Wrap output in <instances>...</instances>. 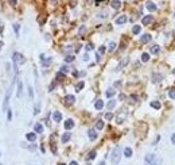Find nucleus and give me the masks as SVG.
Masks as SVG:
<instances>
[{
    "label": "nucleus",
    "instance_id": "nucleus-12",
    "mask_svg": "<svg viewBox=\"0 0 175 165\" xmlns=\"http://www.w3.org/2000/svg\"><path fill=\"white\" fill-rule=\"evenodd\" d=\"M16 96L18 97L23 96V83L22 81H18V92H16Z\"/></svg>",
    "mask_w": 175,
    "mask_h": 165
},
{
    "label": "nucleus",
    "instance_id": "nucleus-35",
    "mask_svg": "<svg viewBox=\"0 0 175 165\" xmlns=\"http://www.w3.org/2000/svg\"><path fill=\"white\" fill-rule=\"evenodd\" d=\"M19 30H20V26H19V23H15V24H14V31H15L16 35H19Z\"/></svg>",
    "mask_w": 175,
    "mask_h": 165
},
{
    "label": "nucleus",
    "instance_id": "nucleus-34",
    "mask_svg": "<svg viewBox=\"0 0 175 165\" xmlns=\"http://www.w3.org/2000/svg\"><path fill=\"white\" fill-rule=\"evenodd\" d=\"M116 42H113V41H112L111 43H109V47H108V50H109V51H114V49H116Z\"/></svg>",
    "mask_w": 175,
    "mask_h": 165
},
{
    "label": "nucleus",
    "instance_id": "nucleus-32",
    "mask_svg": "<svg viewBox=\"0 0 175 165\" xmlns=\"http://www.w3.org/2000/svg\"><path fill=\"white\" fill-rule=\"evenodd\" d=\"M114 106H116V100H113V99H112V100H109V103L107 104V107H108L109 110L114 108Z\"/></svg>",
    "mask_w": 175,
    "mask_h": 165
},
{
    "label": "nucleus",
    "instance_id": "nucleus-28",
    "mask_svg": "<svg viewBox=\"0 0 175 165\" xmlns=\"http://www.w3.org/2000/svg\"><path fill=\"white\" fill-rule=\"evenodd\" d=\"M142 61L143 62H148V61H150V54H148V53H143L142 54Z\"/></svg>",
    "mask_w": 175,
    "mask_h": 165
},
{
    "label": "nucleus",
    "instance_id": "nucleus-11",
    "mask_svg": "<svg viewBox=\"0 0 175 165\" xmlns=\"http://www.w3.org/2000/svg\"><path fill=\"white\" fill-rule=\"evenodd\" d=\"M64 126H65V129H66V130L73 129V127H74V120H73V119H67V120L65 122Z\"/></svg>",
    "mask_w": 175,
    "mask_h": 165
},
{
    "label": "nucleus",
    "instance_id": "nucleus-47",
    "mask_svg": "<svg viewBox=\"0 0 175 165\" xmlns=\"http://www.w3.org/2000/svg\"><path fill=\"white\" fill-rule=\"evenodd\" d=\"M96 60H97V62L101 61V56H100V53H96Z\"/></svg>",
    "mask_w": 175,
    "mask_h": 165
},
{
    "label": "nucleus",
    "instance_id": "nucleus-31",
    "mask_svg": "<svg viewBox=\"0 0 175 165\" xmlns=\"http://www.w3.org/2000/svg\"><path fill=\"white\" fill-rule=\"evenodd\" d=\"M151 107L155 108V110H159L160 107H162V104H160L159 102H151Z\"/></svg>",
    "mask_w": 175,
    "mask_h": 165
},
{
    "label": "nucleus",
    "instance_id": "nucleus-1",
    "mask_svg": "<svg viewBox=\"0 0 175 165\" xmlns=\"http://www.w3.org/2000/svg\"><path fill=\"white\" fill-rule=\"evenodd\" d=\"M120 158H121V149H120L119 146L114 147L113 150H112V154H111V163L112 164H119Z\"/></svg>",
    "mask_w": 175,
    "mask_h": 165
},
{
    "label": "nucleus",
    "instance_id": "nucleus-53",
    "mask_svg": "<svg viewBox=\"0 0 175 165\" xmlns=\"http://www.w3.org/2000/svg\"><path fill=\"white\" fill-rule=\"evenodd\" d=\"M59 165H66V164H64V163H62V164H59Z\"/></svg>",
    "mask_w": 175,
    "mask_h": 165
},
{
    "label": "nucleus",
    "instance_id": "nucleus-13",
    "mask_svg": "<svg viewBox=\"0 0 175 165\" xmlns=\"http://www.w3.org/2000/svg\"><path fill=\"white\" fill-rule=\"evenodd\" d=\"M151 41V35L150 34H143L142 37H140V42H143V43H148Z\"/></svg>",
    "mask_w": 175,
    "mask_h": 165
},
{
    "label": "nucleus",
    "instance_id": "nucleus-3",
    "mask_svg": "<svg viewBox=\"0 0 175 165\" xmlns=\"http://www.w3.org/2000/svg\"><path fill=\"white\" fill-rule=\"evenodd\" d=\"M12 88H14V84L8 88V91L5 92L4 102H3V111H7L8 110V104H10V99H11V95H12Z\"/></svg>",
    "mask_w": 175,
    "mask_h": 165
},
{
    "label": "nucleus",
    "instance_id": "nucleus-20",
    "mask_svg": "<svg viewBox=\"0 0 175 165\" xmlns=\"http://www.w3.org/2000/svg\"><path fill=\"white\" fill-rule=\"evenodd\" d=\"M96 156H97V152L96 150H92V152H89L88 153V156H86V160H94V158H96Z\"/></svg>",
    "mask_w": 175,
    "mask_h": 165
},
{
    "label": "nucleus",
    "instance_id": "nucleus-23",
    "mask_svg": "<svg viewBox=\"0 0 175 165\" xmlns=\"http://www.w3.org/2000/svg\"><path fill=\"white\" fill-rule=\"evenodd\" d=\"M132 153H133V152H132L131 147H125V149H124V156H125V157H128V158L132 157Z\"/></svg>",
    "mask_w": 175,
    "mask_h": 165
},
{
    "label": "nucleus",
    "instance_id": "nucleus-16",
    "mask_svg": "<svg viewBox=\"0 0 175 165\" xmlns=\"http://www.w3.org/2000/svg\"><path fill=\"white\" fill-rule=\"evenodd\" d=\"M94 108H96V110H102V108H104V102H102L101 99L96 100V103H94Z\"/></svg>",
    "mask_w": 175,
    "mask_h": 165
},
{
    "label": "nucleus",
    "instance_id": "nucleus-54",
    "mask_svg": "<svg viewBox=\"0 0 175 165\" xmlns=\"http://www.w3.org/2000/svg\"><path fill=\"white\" fill-rule=\"evenodd\" d=\"M0 157H1V152H0Z\"/></svg>",
    "mask_w": 175,
    "mask_h": 165
},
{
    "label": "nucleus",
    "instance_id": "nucleus-38",
    "mask_svg": "<svg viewBox=\"0 0 175 165\" xmlns=\"http://www.w3.org/2000/svg\"><path fill=\"white\" fill-rule=\"evenodd\" d=\"M65 61H66V62H73V61H74V57H73V56H66V57H65Z\"/></svg>",
    "mask_w": 175,
    "mask_h": 165
},
{
    "label": "nucleus",
    "instance_id": "nucleus-50",
    "mask_svg": "<svg viewBox=\"0 0 175 165\" xmlns=\"http://www.w3.org/2000/svg\"><path fill=\"white\" fill-rule=\"evenodd\" d=\"M88 60H89V57H88V54H85V56H84V61H88Z\"/></svg>",
    "mask_w": 175,
    "mask_h": 165
},
{
    "label": "nucleus",
    "instance_id": "nucleus-17",
    "mask_svg": "<svg viewBox=\"0 0 175 165\" xmlns=\"http://www.w3.org/2000/svg\"><path fill=\"white\" fill-rule=\"evenodd\" d=\"M65 102L67 103V104H73L74 102H76V97H74L73 95H66V97H65Z\"/></svg>",
    "mask_w": 175,
    "mask_h": 165
},
{
    "label": "nucleus",
    "instance_id": "nucleus-2",
    "mask_svg": "<svg viewBox=\"0 0 175 165\" xmlns=\"http://www.w3.org/2000/svg\"><path fill=\"white\" fill-rule=\"evenodd\" d=\"M144 163H145V165H159L160 164V160L155 154L150 153V154H147L144 157Z\"/></svg>",
    "mask_w": 175,
    "mask_h": 165
},
{
    "label": "nucleus",
    "instance_id": "nucleus-15",
    "mask_svg": "<svg viewBox=\"0 0 175 165\" xmlns=\"http://www.w3.org/2000/svg\"><path fill=\"white\" fill-rule=\"evenodd\" d=\"M162 79H163V76L160 73H154L152 74V81L154 83H160V81H162Z\"/></svg>",
    "mask_w": 175,
    "mask_h": 165
},
{
    "label": "nucleus",
    "instance_id": "nucleus-19",
    "mask_svg": "<svg viewBox=\"0 0 175 165\" xmlns=\"http://www.w3.org/2000/svg\"><path fill=\"white\" fill-rule=\"evenodd\" d=\"M70 137H71L70 133H65V134H62V137H61V142H62V143H66L69 140H70Z\"/></svg>",
    "mask_w": 175,
    "mask_h": 165
},
{
    "label": "nucleus",
    "instance_id": "nucleus-33",
    "mask_svg": "<svg viewBox=\"0 0 175 165\" xmlns=\"http://www.w3.org/2000/svg\"><path fill=\"white\" fill-rule=\"evenodd\" d=\"M28 97H30V100H34V89H32V87H28Z\"/></svg>",
    "mask_w": 175,
    "mask_h": 165
},
{
    "label": "nucleus",
    "instance_id": "nucleus-4",
    "mask_svg": "<svg viewBox=\"0 0 175 165\" xmlns=\"http://www.w3.org/2000/svg\"><path fill=\"white\" fill-rule=\"evenodd\" d=\"M12 61L14 64H16V65H23V64L26 62V58H24V56L20 53H18V51H15V53H12Z\"/></svg>",
    "mask_w": 175,
    "mask_h": 165
},
{
    "label": "nucleus",
    "instance_id": "nucleus-6",
    "mask_svg": "<svg viewBox=\"0 0 175 165\" xmlns=\"http://www.w3.org/2000/svg\"><path fill=\"white\" fill-rule=\"evenodd\" d=\"M41 61H42V65H43V66H47V65H50V64H51V61H53V60H51V57L45 58L43 54H41Z\"/></svg>",
    "mask_w": 175,
    "mask_h": 165
},
{
    "label": "nucleus",
    "instance_id": "nucleus-51",
    "mask_svg": "<svg viewBox=\"0 0 175 165\" xmlns=\"http://www.w3.org/2000/svg\"><path fill=\"white\" fill-rule=\"evenodd\" d=\"M69 165H78V164H77V161H71V163L69 164Z\"/></svg>",
    "mask_w": 175,
    "mask_h": 165
},
{
    "label": "nucleus",
    "instance_id": "nucleus-14",
    "mask_svg": "<svg viewBox=\"0 0 175 165\" xmlns=\"http://www.w3.org/2000/svg\"><path fill=\"white\" fill-rule=\"evenodd\" d=\"M34 130H35V133H38V134H42V133H43V126H42L41 123H35L34 124Z\"/></svg>",
    "mask_w": 175,
    "mask_h": 165
},
{
    "label": "nucleus",
    "instance_id": "nucleus-9",
    "mask_svg": "<svg viewBox=\"0 0 175 165\" xmlns=\"http://www.w3.org/2000/svg\"><path fill=\"white\" fill-rule=\"evenodd\" d=\"M53 119H54V122H57V123H59L62 120V114L61 112H58V111H55L53 114Z\"/></svg>",
    "mask_w": 175,
    "mask_h": 165
},
{
    "label": "nucleus",
    "instance_id": "nucleus-39",
    "mask_svg": "<svg viewBox=\"0 0 175 165\" xmlns=\"http://www.w3.org/2000/svg\"><path fill=\"white\" fill-rule=\"evenodd\" d=\"M55 85H57V81H54L53 84H50V87H48V91H54V88H55Z\"/></svg>",
    "mask_w": 175,
    "mask_h": 165
},
{
    "label": "nucleus",
    "instance_id": "nucleus-26",
    "mask_svg": "<svg viewBox=\"0 0 175 165\" xmlns=\"http://www.w3.org/2000/svg\"><path fill=\"white\" fill-rule=\"evenodd\" d=\"M128 62H129V60H128V58H124V60H123L121 62H120V65L117 66V69H116V71H120V69H121L123 66H125V65H127Z\"/></svg>",
    "mask_w": 175,
    "mask_h": 165
},
{
    "label": "nucleus",
    "instance_id": "nucleus-7",
    "mask_svg": "<svg viewBox=\"0 0 175 165\" xmlns=\"http://www.w3.org/2000/svg\"><path fill=\"white\" fill-rule=\"evenodd\" d=\"M145 8H147L148 11H150V12H154V11H156V4H155V3H152V1H148L147 4H145Z\"/></svg>",
    "mask_w": 175,
    "mask_h": 165
},
{
    "label": "nucleus",
    "instance_id": "nucleus-56",
    "mask_svg": "<svg viewBox=\"0 0 175 165\" xmlns=\"http://www.w3.org/2000/svg\"><path fill=\"white\" fill-rule=\"evenodd\" d=\"M0 165H1V164H0Z\"/></svg>",
    "mask_w": 175,
    "mask_h": 165
},
{
    "label": "nucleus",
    "instance_id": "nucleus-8",
    "mask_svg": "<svg viewBox=\"0 0 175 165\" xmlns=\"http://www.w3.org/2000/svg\"><path fill=\"white\" fill-rule=\"evenodd\" d=\"M128 21V18H127V15H120L119 18L116 19V24H124L125 22Z\"/></svg>",
    "mask_w": 175,
    "mask_h": 165
},
{
    "label": "nucleus",
    "instance_id": "nucleus-46",
    "mask_svg": "<svg viewBox=\"0 0 175 165\" xmlns=\"http://www.w3.org/2000/svg\"><path fill=\"white\" fill-rule=\"evenodd\" d=\"M8 3H10L11 5H16V4H18V1H16V0H8Z\"/></svg>",
    "mask_w": 175,
    "mask_h": 165
},
{
    "label": "nucleus",
    "instance_id": "nucleus-44",
    "mask_svg": "<svg viewBox=\"0 0 175 165\" xmlns=\"http://www.w3.org/2000/svg\"><path fill=\"white\" fill-rule=\"evenodd\" d=\"M98 53L100 54H104L105 53V46H101V47L98 49Z\"/></svg>",
    "mask_w": 175,
    "mask_h": 165
},
{
    "label": "nucleus",
    "instance_id": "nucleus-49",
    "mask_svg": "<svg viewBox=\"0 0 175 165\" xmlns=\"http://www.w3.org/2000/svg\"><path fill=\"white\" fill-rule=\"evenodd\" d=\"M84 33H85V27H84V26H82V27L80 28V34H84Z\"/></svg>",
    "mask_w": 175,
    "mask_h": 165
},
{
    "label": "nucleus",
    "instance_id": "nucleus-55",
    "mask_svg": "<svg viewBox=\"0 0 175 165\" xmlns=\"http://www.w3.org/2000/svg\"><path fill=\"white\" fill-rule=\"evenodd\" d=\"M53 1H57V0H53Z\"/></svg>",
    "mask_w": 175,
    "mask_h": 165
},
{
    "label": "nucleus",
    "instance_id": "nucleus-43",
    "mask_svg": "<svg viewBox=\"0 0 175 165\" xmlns=\"http://www.w3.org/2000/svg\"><path fill=\"white\" fill-rule=\"evenodd\" d=\"M131 100H132V103H136L137 102V96L136 95H131Z\"/></svg>",
    "mask_w": 175,
    "mask_h": 165
},
{
    "label": "nucleus",
    "instance_id": "nucleus-24",
    "mask_svg": "<svg viewBox=\"0 0 175 165\" xmlns=\"http://www.w3.org/2000/svg\"><path fill=\"white\" fill-rule=\"evenodd\" d=\"M150 50H151V53H152V54H159V51H160V47H159V46H158V45H154L150 49Z\"/></svg>",
    "mask_w": 175,
    "mask_h": 165
},
{
    "label": "nucleus",
    "instance_id": "nucleus-48",
    "mask_svg": "<svg viewBox=\"0 0 175 165\" xmlns=\"http://www.w3.org/2000/svg\"><path fill=\"white\" fill-rule=\"evenodd\" d=\"M171 142H173V145H175V133L171 135Z\"/></svg>",
    "mask_w": 175,
    "mask_h": 165
},
{
    "label": "nucleus",
    "instance_id": "nucleus-42",
    "mask_svg": "<svg viewBox=\"0 0 175 165\" xmlns=\"http://www.w3.org/2000/svg\"><path fill=\"white\" fill-rule=\"evenodd\" d=\"M112 118H113V114H111V112H108V114L105 115V119H107V120H111Z\"/></svg>",
    "mask_w": 175,
    "mask_h": 165
},
{
    "label": "nucleus",
    "instance_id": "nucleus-18",
    "mask_svg": "<svg viewBox=\"0 0 175 165\" xmlns=\"http://www.w3.org/2000/svg\"><path fill=\"white\" fill-rule=\"evenodd\" d=\"M143 24L144 26H147V24H150L151 22H152V15H147V16H144V18H143Z\"/></svg>",
    "mask_w": 175,
    "mask_h": 165
},
{
    "label": "nucleus",
    "instance_id": "nucleus-5",
    "mask_svg": "<svg viewBox=\"0 0 175 165\" xmlns=\"http://www.w3.org/2000/svg\"><path fill=\"white\" fill-rule=\"evenodd\" d=\"M88 135H89V140L90 141H94V140H97V137H98V134H97V131L94 129H90L88 131Z\"/></svg>",
    "mask_w": 175,
    "mask_h": 165
},
{
    "label": "nucleus",
    "instance_id": "nucleus-25",
    "mask_svg": "<svg viewBox=\"0 0 175 165\" xmlns=\"http://www.w3.org/2000/svg\"><path fill=\"white\" fill-rule=\"evenodd\" d=\"M105 95H107V97H113L114 95H116V91H114L113 88H109V89L107 91V94H105Z\"/></svg>",
    "mask_w": 175,
    "mask_h": 165
},
{
    "label": "nucleus",
    "instance_id": "nucleus-40",
    "mask_svg": "<svg viewBox=\"0 0 175 165\" xmlns=\"http://www.w3.org/2000/svg\"><path fill=\"white\" fill-rule=\"evenodd\" d=\"M61 72H62V73H67V72H69V68H67V66H61Z\"/></svg>",
    "mask_w": 175,
    "mask_h": 165
},
{
    "label": "nucleus",
    "instance_id": "nucleus-36",
    "mask_svg": "<svg viewBox=\"0 0 175 165\" xmlns=\"http://www.w3.org/2000/svg\"><path fill=\"white\" fill-rule=\"evenodd\" d=\"M107 16H108V12H107V10L101 11V12L98 14V18H107Z\"/></svg>",
    "mask_w": 175,
    "mask_h": 165
},
{
    "label": "nucleus",
    "instance_id": "nucleus-30",
    "mask_svg": "<svg viewBox=\"0 0 175 165\" xmlns=\"http://www.w3.org/2000/svg\"><path fill=\"white\" fill-rule=\"evenodd\" d=\"M168 97H170V99H175V88L168 89Z\"/></svg>",
    "mask_w": 175,
    "mask_h": 165
},
{
    "label": "nucleus",
    "instance_id": "nucleus-37",
    "mask_svg": "<svg viewBox=\"0 0 175 165\" xmlns=\"http://www.w3.org/2000/svg\"><path fill=\"white\" fill-rule=\"evenodd\" d=\"M39 111H41V104L38 103V104L35 106V108H34V114H35V115H36V114H39Z\"/></svg>",
    "mask_w": 175,
    "mask_h": 165
},
{
    "label": "nucleus",
    "instance_id": "nucleus-45",
    "mask_svg": "<svg viewBox=\"0 0 175 165\" xmlns=\"http://www.w3.org/2000/svg\"><path fill=\"white\" fill-rule=\"evenodd\" d=\"M7 112H8V120H11L12 119V111H11V110H7Z\"/></svg>",
    "mask_w": 175,
    "mask_h": 165
},
{
    "label": "nucleus",
    "instance_id": "nucleus-22",
    "mask_svg": "<svg viewBox=\"0 0 175 165\" xmlns=\"http://www.w3.org/2000/svg\"><path fill=\"white\" fill-rule=\"evenodd\" d=\"M104 126H105V124H104V120L98 119V120L96 122V129H97V130H102V129H104Z\"/></svg>",
    "mask_w": 175,
    "mask_h": 165
},
{
    "label": "nucleus",
    "instance_id": "nucleus-29",
    "mask_svg": "<svg viewBox=\"0 0 175 165\" xmlns=\"http://www.w3.org/2000/svg\"><path fill=\"white\" fill-rule=\"evenodd\" d=\"M84 85H85V83H84V81H80V83H77V85H76V91H77V92H80L82 88H84Z\"/></svg>",
    "mask_w": 175,
    "mask_h": 165
},
{
    "label": "nucleus",
    "instance_id": "nucleus-10",
    "mask_svg": "<svg viewBox=\"0 0 175 165\" xmlns=\"http://www.w3.org/2000/svg\"><path fill=\"white\" fill-rule=\"evenodd\" d=\"M26 138H27V141H30V142H34V141H36V133H27V134H26Z\"/></svg>",
    "mask_w": 175,
    "mask_h": 165
},
{
    "label": "nucleus",
    "instance_id": "nucleus-27",
    "mask_svg": "<svg viewBox=\"0 0 175 165\" xmlns=\"http://www.w3.org/2000/svg\"><path fill=\"white\" fill-rule=\"evenodd\" d=\"M140 31H142V27H140V26H133V28H132V33H133V34H136V35H137V34H140Z\"/></svg>",
    "mask_w": 175,
    "mask_h": 165
},
{
    "label": "nucleus",
    "instance_id": "nucleus-41",
    "mask_svg": "<svg viewBox=\"0 0 175 165\" xmlns=\"http://www.w3.org/2000/svg\"><path fill=\"white\" fill-rule=\"evenodd\" d=\"M93 43H88V45H86V50L88 51H90V50H93Z\"/></svg>",
    "mask_w": 175,
    "mask_h": 165
},
{
    "label": "nucleus",
    "instance_id": "nucleus-21",
    "mask_svg": "<svg viewBox=\"0 0 175 165\" xmlns=\"http://www.w3.org/2000/svg\"><path fill=\"white\" fill-rule=\"evenodd\" d=\"M111 5L114 8V10H119L120 7H121V3L119 1V0H112V3H111Z\"/></svg>",
    "mask_w": 175,
    "mask_h": 165
},
{
    "label": "nucleus",
    "instance_id": "nucleus-52",
    "mask_svg": "<svg viewBox=\"0 0 175 165\" xmlns=\"http://www.w3.org/2000/svg\"><path fill=\"white\" fill-rule=\"evenodd\" d=\"M98 165H105V161H101V163H100Z\"/></svg>",
    "mask_w": 175,
    "mask_h": 165
}]
</instances>
